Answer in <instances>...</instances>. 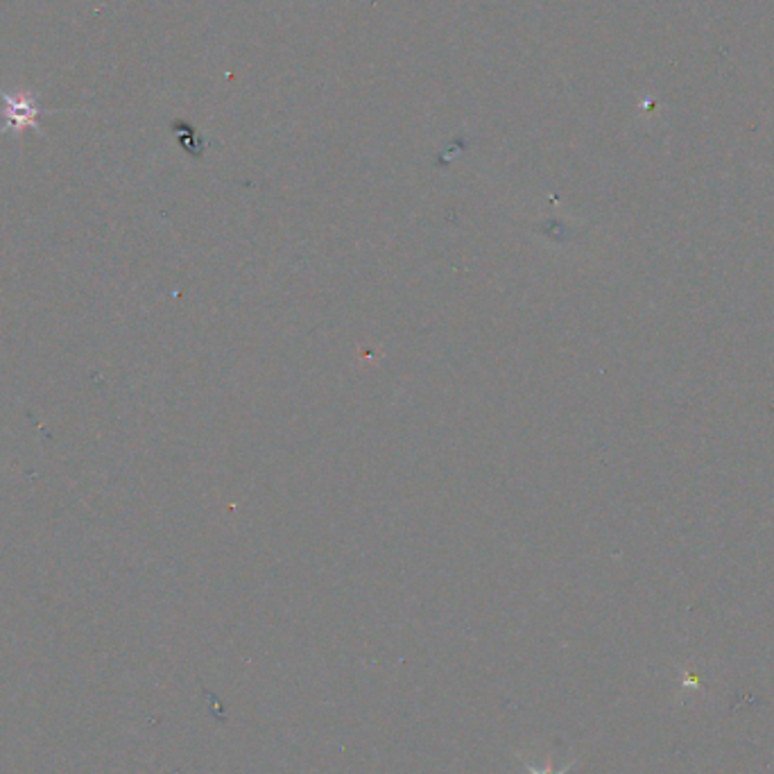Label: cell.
Wrapping results in <instances>:
<instances>
[{
    "instance_id": "7a4b0ae2",
    "label": "cell",
    "mask_w": 774,
    "mask_h": 774,
    "mask_svg": "<svg viewBox=\"0 0 774 774\" xmlns=\"http://www.w3.org/2000/svg\"><path fill=\"white\" fill-rule=\"evenodd\" d=\"M528 770H530V767H528ZM564 772H566V770H562L559 774H564ZM530 774H536V772H532V770H530ZM544 774H553V772H544Z\"/></svg>"
},
{
    "instance_id": "6da1fadb",
    "label": "cell",
    "mask_w": 774,
    "mask_h": 774,
    "mask_svg": "<svg viewBox=\"0 0 774 774\" xmlns=\"http://www.w3.org/2000/svg\"><path fill=\"white\" fill-rule=\"evenodd\" d=\"M0 100L5 103V125L3 129H0V137H3L5 131H25V129H35V131H42L39 129V116L44 114H53V112H46L39 107L37 103V95L35 93H8L0 89Z\"/></svg>"
}]
</instances>
